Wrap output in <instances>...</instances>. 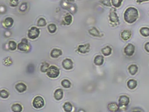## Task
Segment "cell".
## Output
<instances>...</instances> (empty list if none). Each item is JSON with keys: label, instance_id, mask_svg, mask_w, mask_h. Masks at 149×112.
<instances>
[{"label": "cell", "instance_id": "ba28073f", "mask_svg": "<svg viewBox=\"0 0 149 112\" xmlns=\"http://www.w3.org/2000/svg\"><path fill=\"white\" fill-rule=\"evenodd\" d=\"M90 45L89 43L86 44H81L78 46L77 48V51L83 54L87 53L89 52Z\"/></svg>", "mask_w": 149, "mask_h": 112}, {"label": "cell", "instance_id": "f35d334b", "mask_svg": "<svg viewBox=\"0 0 149 112\" xmlns=\"http://www.w3.org/2000/svg\"><path fill=\"white\" fill-rule=\"evenodd\" d=\"M145 49L146 50L147 52H149V42L146 43L145 44Z\"/></svg>", "mask_w": 149, "mask_h": 112}, {"label": "cell", "instance_id": "f1b7e54d", "mask_svg": "<svg viewBox=\"0 0 149 112\" xmlns=\"http://www.w3.org/2000/svg\"><path fill=\"white\" fill-rule=\"evenodd\" d=\"M72 20H73V18L72 15H66L64 19V24L67 25H70V24L72 22Z\"/></svg>", "mask_w": 149, "mask_h": 112}, {"label": "cell", "instance_id": "9a60e30c", "mask_svg": "<svg viewBox=\"0 0 149 112\" xmlns=\"http://www.w3.org/2000/svg\"><path fill=\"white\" fill-rule=\"evenodd\" d=\"M104 63V57L102 56L97 55L94 58V63L97 66H102Z\"/></svg>", "mask_w": 149, "mask_h": 112}, {"label": "cell", "instance_id": "83f0119b", "mask_svg": "<svg viewBox=\"0 0 149 112\" xmlns=\"http://www.w3.org/2000/svg\"><path fill=\"white\" fill-rule=\"evenodd\" d=\"M61 85H62V86L63 87L66 88V89H69V88L71 87V85H72L70 81L67 79L63 80L62 82H61Z\"/></svg>", "mask_w": 149, "mask_h": 112}, {"label": "cell", "instance_id": "4dcf8cb0", "mask_svg": "<svg viewBox=\"0 0 149 112\" xmlns=\"http://www.w3.org/2000/svg\"><path fill=\"white\" fill-rule=\"evenodd\" d=\"M46 25V21L45 19H44L43 18H40L38 22H37V25L39 27H44Z\"/></svg>", "mask_w": 149, "mask_h": 112}, {"label": "cell", "instance_id": "7c38bea8", "mask_svg": "<svg viewBox=\"0 0 149 112\" xmlns=\"http://www.w3.org/2000/svg\"><path fill=\"white\" fill-rule=\"evenodd\" d=\"M63 52L62 50L57 48H54L50 52V56L53 58H57L60 56H62Z\"/></svg>", "mask_w": 149, "mask_h": 112}, {"label": "cell", "instance_id": "1f68e13d", "mask_svg": "<svg viewBox=\"0 0 149 112\" xmlns=\"http://www.w3.org/2000/svg\"><path fill=\"white\" fill-rule=\"evenodd\" d=\"M3 63L5 66H11V64L13 63V62H12V60L11 58H10V57H8L5 58L3 59Z\"/></svg>", "mask_w": 149, "mask_h": 112}, {"label": "cell", "instance_id": "44dd1931", "mask_svg": "<svg viewBox=\"0 0 149 112\" xmlns=\"http://www.w3.org/2000/svg\"><path fill=\"white\" fill-rule=\"evenodd\" d=\"M101 52L104 56H109L112 53V48L109 46L105 47L101 49Z\"/></svg>", "mask_w": 149, "mask_h": 112}, {"label": "cell", "instance_id": "5b68a950", "mask_svg": "<svg viewBox=\"0 0 149 112\" xmlns=\"http://www.w3.org/2000/svg\"><path fill=\"white\" fill-rule=\"evenodd\" d=\"M40 30L38 28H36L35 26H32L28 31V38L32 40L38 38V36L40 35Z\"/></svg>", "mask_w": 149, "mask_h": 112}, {"label": "cell", "instance_id": "8d00e7d4", "mask_svg": "<svg viewBox=\"0 0 149 112\" xmlns=\"http://www.w3.org/2000/svg\"><path fill=\"white\" fill-rule=\"evenodd\" d=\"M100 2L102 4L107 7H111L112 6L110 0H100Z\"/></svg>", "mask_w": 149, "mask_h": 112}, {"label": "cell", "instance_id": "484cf974", "mask_svg": "<svg viewBox=\"0 0 149 112\" xmlns=\"http://www.w3.org/2000/svg\"><path fill=\"white\" fill-rule=\"evenodd\" d=\"M140 33L143 36L147 37L149 36V28L147 27H143L140 30Z\"/></svg>", "mask_w": 149, "mask_h": 112}, {"label": "cell", "instance_id": "ac0fdd59", "mask_svg": "<svg viewBox=\"0 0 149 112\" xmlns=\"http://www.w3.org/2000/svg\"><path fill=\"white\" fill-rule=\"evenodd\" d=\"M60 5L64 9L67 10L69 11L73 4L72 2H70L68 1H67V0H62Z\"/></svg>", "mask_w": 149, "mask_h": 112}, {"label": "cell", "instance_id": "52a82bcc", "mask_svg": "<svg viewBox=\"0 0 149 112\" xmlns=\"http://www.w3.org/2000/svg\"><path fill=\"white\" fill-rule=\"evenodd\" d=\"M135 50V47L133 44H128L124 49V52L125 55L127 56L131 57L134 55Z\"/></svg>", "mask_w": 149, "mask_h": 112}, {"label": "cell", "instance_id": "836d02e7", "mask_svg": "<svg viewBox=\"0 0 149 112\" xmlns=\"http://www.w3.org/2000/svg\"><path fill=\"white\" fill-rule=\"evenodd\" d=\"M28 3L26 2H22L19 8V11L22 12H25L27 10V9H28Z\"/></svg>", "mask_w": 149, "mask_h": 112}, {"label": "cell", "instance_id": "d4e9b609", "mask_svg": "<svg viewBox=\"0 0 149 112\" xmlns=\"http://www.w3.org/2000/svg\"><path fill=\"white\" fill-rule=\"evenodd\" d=\"M49 67H50L49 63H48L46 62H44L42 63L41 67H40V71H41L43 73L46 72L47 71H48Z\"/></svg>", "mask_w": 149, "mask_h": 112}, {"label": "cell", "instance_id": "e0dca14e", "mask_svg": "<svg viewBox=\"0 0 149 112\" xmlns=\"http://www.w3.org/2000/svg\"><path fill=\"white\" fill-rule=\"evenodd\" d=\"M121 38L124 40H127L131 38V32L130 30H125L121 33Z\"/></svg>", "mask_w": 149, "mask_h": 112}, {"label": "cell", "instance_id": "4fadbf2b", "mask_svg": "<svg viewBox=\"0 0 149 112\" xmlns=\"http://www.w3.org/2000/svg\"><path fill=\"white\" fill-rule=\"evenodd\" d=\"M107 108L108 110L110 111L116 112L119 110V105L115 102H112L108 104Z\"/></svg>", "mask_w": 149, "mask_h": 112}, {"label": "cell", "instance_id": "603a6c76", "mask_svg": "<svg viewBox=\"0 0 149 112\" xmlns=\"http://www.w3.org/2000/svg\"><path fill=\"white\" fill-rule=\"evenodd\" d=\"M11 109L12 111L14 112H21L22 111V107L20 104H14L12 106Z\"/></svg>", "mask_w": 149, "mask_h": 112}, {"label": "cell", "instance_id": "e575fe53", "mask_svg": "<svg viewBox=\"0 0 149 112\" xmlns=\"http://www.w3.org/2000/svg\"><path fill=\"white\" fill-rule=\"evenodd\" d=\"M0 94H1V97L3 98V99H7L10 95V93L5 89H2L1 90V91H0Z\"/></svg>", "mask_w": 149, "mask_h": 112}, {"label": "cell", "instance_id": "7402d4cb", "mask_svg": "<svg viewBox=\"0 0 149 112\" xmlns=\"http://www.w3.org/2000/svg\"><path fill=\"white\" fill-rule=\"evenodd\" d=\"M138 71V67L136 64H131L128 67V71L131 75H135Z\"/></svg>", "mask_w": 149, "mask_h": 112}, {"label": "cell", "instance_id": "60d3db41", "mask_svg": "<svg viewBox=\"0 0 149 112\" xmlns=\"http://www.w3.org/2000/svg\"><path fill=\"white\" fill-rule=\"evenodd\" d=\"M67 1H68L70 2H73L74 1V0H67Z\"/></svg>", "mask_w": 149, "mask_h": 112}, {"label": "cell", "instance_id": "277c9868", "mask_svg": "<svg viewBox=\"0 0 149 112\" xmlns=\"http://www.w3.org/2000/svg\"><path fill=\"white\" fill-rule=\"evenodd\" d=\"M45 104V101L40 96H37L34 98L32 101V106L35 109H41Z\"/></svg>", "mask_w": 149, "mask_h": 112}, {"label": "cell", "instance_id": "cb8c5ba5", "mask_svg": "<svg viewBox=\"0 0 149 112\" xmlns=\"http://www.w3.org/2000/svg\"><path fill=\"white\" fill-rule=\"evenodd\" d=\"M63 109L66 112H71L73 110V106L69 102H65L63 105Z\"/></svg>", "mask_w": 149, "mask_h": 112}, {"label": "cell", "instance_id": "ab89813d", "mask_svg": "<svg viewBox=\"0 0 149 112\" xmlns=\"http://www.w3.org/2000/svg\"><path fill=\"white\" fill-rule=\"evenodd\" d=\"M148 1H149V0H135V1H136L138 3H141L143 2Z\"/></svg>", "mask_w": 149, "mask_h": 112}, {"label": "cell", "instance_id": "4316f807", "mask_svg": "<svg viewBox=\"0 0 149 112\" xmlns=\"http://www.w3.org/2000/svg\"><path fill=\"white\" fill-rule=\"evenodd\" d=\"M9 49L11 50H15L16 48H18V45H17L16 43L13 40H10L8 44Z\"/></svg>", "mask_w": 149, "mask_h": 112}, {"label": "cell", "instance_id": "74e56055", "mask_svg": "<svg viewBox=\"0 0 149 112\" xmlns=\"http://www.w3.org/2000/svg\"><path fill=\"white\" fill-rule=\"evenodd\" d=\"M34 71V66L32 64H30L27 67V72L29 73H32Z\"/></svg>", "mask_w": 149, "mask_h": 112}, {"label": "cell", "instance_id": "9c48e42d", "mask_svg": "<svg viewBox=\"0 0 149 112\" xmlns=\"http://www.w3.org/2000/svg\"><path fill=\"white\" fill-rule=\"evenodd\" d=\"M63 67L65 70H72L73 67V62L72 59L69 58H66L64 59L62 62Z\"/></svg>", "mask_w": 149, "mask_h": 112}, {"label": "cell", "instance_id": "ffe728a7", "mask_svg": "<svg viewBox=\"0 0 149 112\" xmlns=\"http://www.w3.org/2000/svg\"><path fill=\"white\" fill-rule=\"evenodd\" d=\"M88 32L91 35H92L93 36H95V37H101V35H100V33L98 31V30L96 27H93L91 29H90L88 30Z\"/></svg>", "mask_w": 149, "mask_h": 112}, {"label": "cell", "instance_id": "f546056e", "mask_svg": "<svg viewBox=\"0 0 149 112\" xmlns=\"http://www.w3.org/2000/svg\"><path fill=\"white\" fill-rule=\"evenodd\" d=\"M48 29L50 33L54 34L56 31V26L54 24H50L48 26Z\"/></svg>", "mask_w": 149, "mask_h": 112}, {"label": "cell", "instance_id": "d6a6232c", "mask_svg": "<svg viewBox=\"0 0 149 112\" xmlns=\"http://www.w3.org/2000/svg\"><path fill=\"white\" fill-rule=\"evenodd\" d=\"M123 0H111L112 4L116 8H118L121 6Z\"/></svg>", "mask_w": 149, "mask_h": 112}, {"label": "cell", "instance_id": "d6986e66", "mask_svg": "<svg viewBox=\"0 0 149 112\" xmlns=\"http://www.w3.org/2000/svg\"><path fill=\"white\" fill-rule=\"evenodd\" d=\"M137 85V83L136 80H133V79H131L129 80L127 83V87L129 88L130 89L133 90L135 89Z\"/></svg>", "mask_w": 149, "mask_h": 112}, {"label": "cell", "instance_id": "7a4b0ae2", "mask_svg": "<svg viewBox=\"0 0 149 112\" xmlns=\"http://www.w3.org/2000/svg\"><path fill=\"white\" fill-rule=\"evenodd\" d=\"M60 74L59 69L55 66H51L49 68L48 71L46 72V74L49 77L52 79H55L59 76Z\"/></svg>", "mask_w": 149, "mask_h": 112}, {"label": "cell", "instance_id": "8992f818", "mask_svg": "<svg viewBox=\"0 0 149 112\" xmlns=\"http://www.w3.org/2000/svg\"><path fill=\"white\" fill-rule=\"evenodd\" d=\"M18 49L19 50H20V51H22V52L28 51L29 49L28 40L26 38L22 39L21 42L18 44Z\"/></svg>", "mask_w": 149, "mask_h": 112}, {"label": "cell", "instance_id": "8fae6325", "mask_svg": "<svg viewBox=\"0 0 149 112\" xmlns=\"http://www.w3.org/2000/svg\"><path fill=\"white\" fill-rule=\"evenodd\" d=\"M63 95H64L63 90L62 89H56L54 94V97L55 98V99L57 101L62 100L63 98Z\"/></svg>", "mask_w": 149, "mask_h": 112}, {"label": "cell", "instance_id": "2e32d148", "mask_svg": "<svg viewBox=\"0 0 149 112\" xmlns=\"http://www.w3.org/2000/svg\"><path fill=\"white\" fill-rule=\"evenodd\" d=\"M13 23H14V20H13V19L12 18L8 17V18H6L4 20V21H3V26L6 28H10L12 26Z\"/></svg>", "mask_w": 149, "mask_h": 112}, {"label": "cell", "instance_id": "30bf717a", "mask_svg": "<svg viewBox=\"0 0 149 112\" xmlns=\"http://www.w3.org/2000/svg\"><path fill=\"white\" fill-rule=\"evenodd\" d=\"M118 103H119L120 106H128V104L130 103L129 98L126 95H122L118 99Z\"/></svg>", "mask_w": 149, "mask_h": 112}, {"label": "cell", "instance_id": "d590c367", "mask_svg": "<svg viewBox=\"0 0 149 112\" xmlns=\"http://www.w3.org/2000/svg\"><path fill=\"white\" fill-rule=\"evenodd\" d=\"M19 0H9V5L10 6L15 8L18 6L19 5Z\"/></svg>", "mask_w": 149, "mask_h": 112}, {"label": "cell", "instance_id": "5bb4252c", "mask_svg": "<svg viewBox=\"0 0 149 112\" xmlns=\"http://www.w3.org/2000/svg\"><path fill=\"white\" fill-rule=\"evenodd\" d=\"M15 89L20 93L25 92L27 90V86L24 83H20L17 84L15 85Z\"/></svg>", "mask_w": 149, "mask_h": 112}, {"label": "cell", "instance_id": "3957f363", "mask_svg": "<svg viewBox=\"0 0 149 112\" xmlns=\"http://www.w3.org/2000/svg\"><path fill=\"white\" fill-rule=\"evenodd\" d=\"M109 20L111 24H114L116 25L119 24V18L116 13V10L114 8H112L110 10Z\"/></svg>", "mask_w": 149, "mask_h": 112}, {"label": "cell", "instance_id": "6da1fadb", "mask_svg": "<svg viewBox=\"0 0 149 112\" xmlns=\"http://www.w3.org/2000/svg\"><path fill=\"white\" fill-rule=\"evenodd\" d=\"M138 18V10L133 7H130L127 8L124 13V19L127 23L133 24L135 23Z\"/></svg>", "mask_w": 149, "mask_h": 112}]
</instances>
